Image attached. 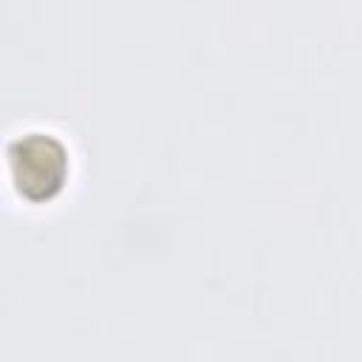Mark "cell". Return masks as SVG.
<instances>
[{
    "label": "cell",
    "mask_w": 362,
    "mask_h": 362,
    "mask_svg": "<svg viewBox=\"0 0 362 362\" xmlns=\"http://www.w3.org/2000/svg\"><path fill=\"white\" fill-rule=\"evenodd\" d=\"M11 178L20 195L28 201H45L51 198L68 170L65 150L57 139L42 133H28L25 139L14 141L11 153Z\"/></svg>",
    "instance_id": "1"
}]
</instances>
